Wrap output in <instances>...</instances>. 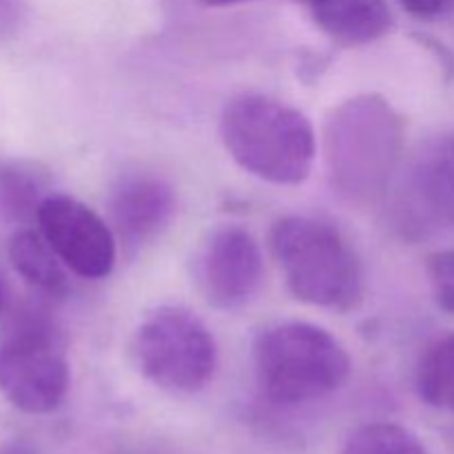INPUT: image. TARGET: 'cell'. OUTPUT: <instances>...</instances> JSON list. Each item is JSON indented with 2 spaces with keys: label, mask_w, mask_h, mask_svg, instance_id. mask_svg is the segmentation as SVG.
Instances as JSON below:
<instances>
[{
  "label": "cell",
  "mask_w": 454,
  "mask_h": 454,
  "mask_svg": "<svg viewBox=\"0 0 454 454\" xmlns=\"http://www.w3.org/2000/svg\"><path fill=\"white\" fill-rule=\"evenodd\" d=\"M220 137L244 171L270 184H301L313 171V124L300 109L275 98L247 93L226 102Z\"/></svg>",
  "instance_id": "obj_1"
},
{
  "label": "cell",
  "mask_w": 454,
  "mask_h": 454,
  "mask_svg": "<svg viewBox=\"0 0 454 454\" xmlns=\"http://www.w3.org/2000/svg\"><path fill=\"white\" fill-rule=\"evenodd\" d=\"M403 146V120L380 96H357L326 122L324 149L333 189L364 202L388 184Z\"/></svg>",
  "instance_id": "obj_2"
},
{
  "label": "cell",
  "mask_w": 454,
  "mask_h": 454,
  "mask_svg": "<svg viewBox=\"0 0 454 454\" xmlns=\"http://www.w3.org/2000/svg\"><path fill=\"white\" fill-rule=\"evenodd\" d=\"M270 248L295 300L337 313L362 304V262L335 226L304 215L282 217L270 231Z\"/></svg>",
  "instance_id": "obj_3"
},
{
  "label": "cell",
  "mask_w": 454,
  "mask_h": 454,
  "mask_svg": "<svg viewBox=\"0 0 454 454\" xmlns=\"http://www.w3.org/2000/svg\"><path fill=\"white\" fill-rule=\"evenodd\" d=\"M253 366L262 395L279 406L328 397L350 375V357L340 340L306 322L264 328L253 346Z\"/></svg>",
  "instance_id": "obj_4"
},
{
  "label": "cell",
  "mask_w": 454,
  "mask_h": 454,
  "mask_svg": "<svg viewBox=\"0 0 454 454\" xmlns=\"http://www.w3.org/2000/svg\"><path fill=\"white\" fill-rule=\"evenodd\" d=\"M131 355L142 377L171 395L200 393L217 368L211 331L182 306L151 310L133 335Z\"/></svg>",
  "instance_id": "obj_5"
},
{
  "label": "cell",
  "mask_w": 454,
  "mask_h": 454,
  "mask_svg": "<svg viewBox=\"0 0 454 454\" xmlns=\"http://www.w3.org/2000/svg\"><path fill=\"white\" fill-rule=\"evenodd\" d=\"M65 344L43 317L16 319L0 337V393L27 415L58 411L69 393Z\"/></svg>",
  "instance_id": "obj_6"
},
{
  "label": "cell",
  "mask_w": 454,
  "mask_h": 454,
  "mask_svg": "<svg viewBox=\"0 0 454 454\" xmlns=\"http://www.w3.org/2000/svg\"><path fill=\"white\" fill-rule=\"evenodd\" d=\"M35 222L62 264L84 279H102L115 264V233L87 204L69 195H47Z\"/></svg>",
  "instance_id": "obj_7"
},
{
  "label": "cell",
  "mask_w": 454,
  "mask_h": 454,
  "mask_svg": "<svg viewBox=\"0 0 454 454\" xmlns=\"http://www.w3.org/2000/svg\"><path fill=\"white\" fill-rule=\"evenodd\" d=\"M262 275L260 244L242 226L213 229L195 255V282L213 309H242L260 288Z\"/></svg>",
  "instance_id": "obj_8"
},
{
  "label": "cell",
  "mask_w": 454,
  "mask_h": 454,
  "mask_svg": "<svg viewBox=\"0 0 454 454\" xmlns=\"http://www.w3.org/2000/svg\"><path fill=\"white\" fill-rule=\"evenodd\" d=\"M406 229H454V133L430 140L412 160L399 193Z\"/></svg>",
  "instance_id": "obj_9"
},
{
  "label": "cell",
  "mask_w": 454,
  "mask_h": 454,
  "mask_svg": "<svg viewBox=\"0 0 454 454\" xmlns=\"http://www.w3.org/2000/svg\"><path fill=\"white\" fill-rule=\"evenodd\" d=\"M176 191L167 180L136 173L120 180L111 193V224L124 244L140 247L167 229L176 215Z\"/></svg>",
  "instance_id": "obj_10"
},
{
  "label": "cell",
  "mask_w": 454,
  "mask_h": 454,
  "mask_svg": "<svg viewBox=\"0 0 454 454\" xmlns=\"http://www.w3.org/2000/svg\"><path fill=\"white\" fill-rule=\"evenodd\" d=\"M315 25L341 47L375 43L393 27L386 0H304Z\"/></svg>",
  "instance_id": "obj_11"
},
{
  "label": "cell",
  "mask_w": 454,
  "mask_h": 454,
  "mask_svg": "<svg viewBox=\"0 0 454 454\" xmlns=\"http://www.w3.org/2000/svg\"><path fill=\"white\" fill-rule=\"evenodd\" d=\"M9 260L16 273L35 291L47 295H62L69 286L67 282V266L56 255L43 233L20 229L9 242Z\"/></svg>",
  "instance_id": "obj_12"
},
{
  "label": "cell",
  "mask_w": 454,
  "mask_h": 454,
  "mask_svg": "<svg viewBox=\"0 0 454 454\" xmlns=\"http://www.w3.org/2000/svg\"><path fill=\"white\" fill-rule=\"evenodd\" d=\"M417 395L437 411L454 412V333L426 348L415 372Z\"/></svg>",
  "instance_id": "obj_13"
},
{
  "label": "cell",
  "mask_w": 454,
  "mask_h": 454,
  "mask_svg": "<svg viewBox=\"0 0 454 454\" xmlns=\"http://www.w3.org/2000/svg\"><path fill=\"white\" fill-rule=\"evenodd\" d=\"M340 454H428L421 439L399 424L375 421L355 428Z\"/></svg>",
  "instance_id": "obj_14"
},
{
  "label": "cell",
  "mask_w": 454,
  "mask_h": 454,
  "mask_svg": "<svg viewBox=\"0 0 454 454\" xmlns=\"http://www.w3.org/2000/svg\"><path fill=\"white\" fill-rule=\"evenodd\" d=\"M43 195V184L38 176L22 164L0 160V215L7 220H27L38 211Z\"/></svg>",
  "instance_id": "obj_15"
},
{
  "label": "cell",
  "mask_w": 454,
  "mask_h": 454,
  "mask_svg": "<svg viewBox=\"0 0 454 454\" xmlns=\"http://www.w3.org/2000/svg\"><path fill=\"white\" fill-rule=\"evenodd\" d=\"M433 297L443 313L454 315V248L437 251L426 260Z\"/></svg>",
  "instance_id": "obj_16"
},
{
  "label": "cell",
  "mask_w": 454,
  "mask_h": 454,
  "mask_svg": "<svg viewBox=\"0 0 454 454\" xmlns=\"http://www.w3.org/2000/svg\"><path fill=\"white\" fill-rule=\"evenodd\" d=\"M408 13L424 20H437L454 13V0H397Z\"/></svg>",
  "instance_id": "obj_17"
},
{
  "label": "cell",
  "mask_w": 454,
  "mask_h": 454,
  "mask_svg": "<svg viewBox=\"0 0 454 454\" xmlns=\"http://www.w3.org/2000/svg\"><path fill=\"white\" fill-rule=\"evenodd\" d=\"M22 9H25L22 0H0V38L12 34L20 25Z\"/></svg>",
  "instance_id": "obj_18"
},
{
  "label": "cell",
  "mask_w": 454,
  "mask_h": 454,
  "mask_svg": "<svg viewBox=\"0 0 454 454\" xmlns=\"http://www.w3.org/2000/svg\"><path fill=\"white\" fill-rule=\"evenodd\" d=\"M0 454H35L34 446L22 439H12V442L0 443Z\"/></svg>",
  "instance_id": "obj_19"
},
{
  "label": "cell",
  "mask_w": 454,
  "mask_h": 454,
  "mask_svg": "<svg viewBox=\"0 0 454 454\" xmlns=\"http://www.w3.org/2000/svg\"><path fill=\"white\" fill-rule=\"evenodd\" d=\"M207 7H231V4H239V3H248V0H200Z\"/></svg>",
  "instance_id": "obj_20"
},
{
  "label": "cell",
  "mask_w": 454,
  "mask_h": 454,
  "mask_svg": "<svg viewBox=\"0 0 454 454\" xmlns=\"http://www.w3.org/2000/svg\"><path fill=\"white\" fill-rule=\"evenodd\" d=\"M3 306H4V286L3 282H0V310H3Z\"/></svg>",
  "instance_id": "obj_21"
}]
</instances>
